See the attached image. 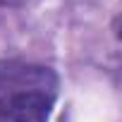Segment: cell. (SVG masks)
Instances as JSON below:
<instances>
[{
  "label": "cell",
  "instance_id": "obj_2",
  "mask_svg": "<svg viewBox=\"0 0 122 122\" xmlns=\"http://www.w3.org/2000/svg\"><path fill=\"white\" fill-rule=\"evenodd\" d=\"M29 0H0V7H15V5H24Z\"/></svg>",
  "mask_w": 122,
  "mask_h": 122
},
{
  "label": "cell",
  "instance_id": "obj_1",
  "mask_svg": "<svg viewBox=\"0 0 122 122\" xmlns=\"http://www.w3.org/2000/svg\"><path fill=\"white\" fill-rule=\"evenodd\" d=\"M57 96L53 70L29 62H0V122H48Z\"/></svg>",
  "mask_w": 122,
  "mask_h": 122
}]
</instances>
